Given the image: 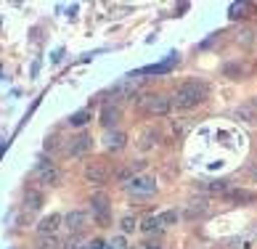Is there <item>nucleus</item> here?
Masks as SVG:
<instances>
[{
	"label": "nucleus",
	"mask_w": 257,
	"mask_h": 249,
	"mask_svg": "<svg viewBox=\"0 0 257 249\" xmlns=\"http://www.w3.org/2000/svg\"><path fill=\"white\" fill-rule=\"evenodd\" d=\"M207 93H209V90H207L204 82L191 80V82H183V85L175 90L173 103H175V109H194V106H199V103L207 101Z\"/></svg>",
	"instance_id": "obj_1"
},
{
	"label": "nucleus",
	"mask_w": 257,
	"mask_h": 249,
	"mask_svg": "<svg viewBox=\"0 0 257 249\" xmlns=\"http://www.w3.org/2000/svg\"><path fill=\"white\" fill-rule=\"evenodd\" d=\"M170 106H173V98H167V95H146L144 101V111L151 114V117H165V114L170 111Z\"/></svg>",
	"instance_id": "obj_2"
},
{
	"label": "nucleus",
	"mask_w": 257,
	"mask_h": 249,
	"mask_svg": "<svg viewBox=\"0 0 257 249\" xmlns=\"http://www.w3.org/2000/svg\"><path fill=\"white\" fill-rule=\"evenodd\" d=\"M90 212L96 215L98 225H109V196L106 194H96L90 199Z\"/></svg>",
	"instance_id": "obj_3"
},
{
	"label": "nucleus",
	"mask_w": 257,
	"mask_h": 249,
	"mask_svg": "<svg viewBox=\"0 0 257 249\" xmlns=\"http://www.w3.org/2000/svg\"><path fill=\"white\" fill-rule=\"evenodd\" d=\"M90 149H93V138H90V133H80V136H74V138L69 141V146H66L69 157H82V154H88Z\"/></svg>",
	"instance_id": "obj_4"
},
{
	"label": "nucleus",
	"mask_w": 257,
	"mask_h": 249,
	"mask_svg": "<svg viewBox=\"0 0 257 249\" xmlns=\"http://www.w3.org/2000/svg\"><path fill=\"white\" fill-rule=\"evenodd\" d=\"M127 191H130V194H154V191H157V180L151 175H138V178H133L127 183Z\"/></svg>",
	"instance_id": "obj_5"
},
{
	"label": "nucleus",
	"mask_w": 257,
	"mask_h": 249,
	"mask_svg": "<svg viewBox=\"0 0 257 249\" xmlns=\"http://www.w3.org/2000/svg\"><path fill=\"white\" fill-rule=\"evenodd\" d=\"M37 180H40V183H48V186H59L61 183V172L56 170L51 162H43V165L37 167Z\"/></svg>",
	"instance_id": "obj_6"
},
{
	"label": "nucleus",
	"mask_w": 257,
	"mask_h": 249,
	"mask_svg": "<svg viewBox=\"0 0 257 249\" xmlns=\"http://www.w3.org/2000/svg\"><path fill=\"white\" fill-rule=\"evenodd\" d=\"M85 180L93 183V186H101V183H106V180H109V170L103 165H98V162H93V165L85 167Z\"/></svg>",
	"instance_id": "obj_7"
},
{
	"label": "nucleus",
	"mask_w": 257,
	"mask_h": 249,
	"mask_svg": "<svg viewBox=\"0 0 257 249\" xmlns=\"http://www.w3.org/2000/svg\"><path fill=\"white\" fill-rule=\"evenodd\" d=\"M138 82H141V77H136V74H130V77L119 80L117 85H111V95H122V98H130L133 90L138 88Z\"/></svg>",
	"instance_id": "obj_8"
},
{
	"label": "nucleus",
	"mask_w": 257,
	"mask_h": 249,
	"mask_svg": "<svg viewBox=\"0 0 257 249\" xmlns=\"http://www.w3.org/2000/svg\"><path fill=\"white\" fill-rule=\"evenodd\" d=\"M125 143H127V136L122 130H106V136H103L106 151H119V149H125Z\"/></svg>",
	"instance_id": "obj_9"
},
{
	"label": "nucleus",
	"mask_w": 257,
	"mask_h": 249,
	"mask_svg": "<svg viewBox=\"0 0 257 249\" xmlns=\"http://www.w3.org/2000/svg\"><path fill=\"white\" fill-rule=\"evenodd\" d=\"M64 223H66V228H69V231H82V225L88 223V212H85V209H72L69 215L64 217Z\"/></svg>",
	"instance_id": "obj_10"
},
{
	"label": "nucleus",
	"mask_w": 257,
	"mask_h": 249,
	"mask_svg": "<svg viewBox=\"0 0 257 249\" xmlns=\"http://www.w3.org/2000/svg\"><path fill=\"white\" fill-rule=\"evenodd\" d=\"M64 223V217L61 215H48V217H43L40 220V225H37V231H40V236H53L56 231H59V225Z\"/></svg>",
	"instance_id": "obj_11"
},
{
	"label": "nucleus",
	"mask_w": 257,
	"mask_h": 249,
	"mask_svg": "<svg viewBox=\"0 0 257 249\" xmlns=\"http://www.w3.org/2000/svg\"><path fill=\"white\" fill-rule=\"evenodd\" d=\"M119 117H122V111H119V106H103V111H101V125L106 130H114L119 125Z\"/></svg>",
	"instance_id": "obj_12"
},
{
	"label": "nucleus",
	"mask_w": 257,
	"mask_h": 249,
	"mask_svg": "<svg viewBox=\"0 0 257 249\" xmlns=\"http://www.w3.org/2000/svg\"><path fill=\"white\" fill-rule=\"evenodd\" d=\"M225 199L228 202H239V204H252V202H257V194L254 191H246V188H236V191H228L225 194Z\"/></svg>",
	"instance_id": "obj_13"
},
{
	"label": "nucleus",
	"mask_w": 257,
	"mask_h": 249,
	"mask_svg": "<svg viewBox=\"0 0 257 249\" xmlns=\"http://www.w3.org/2000/svg\"><path fill=\"white\" fill-rule=\"evenodd\" d=\"M24 204H27V209H40V207H43V191H37V188H27V194H24Z\"/></svg>",
	"instance_id": "obj_14"
},
{
	"label": "nucleus",
	"mask_w": 257,
	"mask_h": 249,
	"mask_svg": "<svg viewBox=\"0 0 257 249\" xmlns=\"http://www.w3.org/2000/svg\"><path fill=\"white\" fill-rule=\"evenodd\" d=\"M207 212V202L204 199H196V202H188V207H186V217L188 220H196V217H202Z\"/></svg>",
	"instance_id": "obj_15"
},
{
	"label": "nucleus",
	"mask_w": 257,
	"mask_h": 249,
	"mask_svg": "<svg viewBox=\"0 0 257 249\" xmlns=\"http://www.w3.org/2000/svg\"><path fill=\"white\" fill-rule=\"evenodd\" d=\"M178 220H180V215L175 212V209H165V212L159 215V223H162V228H165V225H175Z\"/></svg>",
	"instance_id": "obj_16"
},
{
	"label": "nucleus",
	"mask_w": 257,
	"mask_h": 249,
	"mask_svg": "<svg viewBox=\"0 0 257 249\" xmlns=\"http://www.w3.org/2000/svg\"><path fill=\"white\" fill-rule=\"evenodd\" d=\"M90 119V109H82V111H77V114H72L69 117V125H74V128H82L85 122Z\"/></svg>",
	"instance_id": "obj_17"
},
{
	"label": "nucleus",
	"mask_w": 257,
	"mask_h": 249,
	"mask_svg": "<svg viewBox=\"0 0 257 249\" xmlns=\"http://www.w3.org/2000/svg\"><path fill=\"white\" fill-rule=\"evenodd\" d=\"M252 3H233L231 6V19H239V16H246V11H252Z\"/></svg>",
	"instance_id": "obj_18"
},
{
	"label": "nucleus",
	"mask_w": 257,
	"mask_h": 249,
	"mask_svg": "<svg viewBox=\"0 0 257 249\" xmlns=\"http://www.w3.org/2000/svg\"><path fill=\"white\" fill-rule=\"evenodd\" d=\"M141 228H144L146 233H154V231H162L159 215H154V217H146V220H144V225H141Z\"/></svg>",
	"instance_id": "obj_19"
},
{
	"label": "nucleus",
	"mask_w": 257,
	"mask_h": 249,
	"mask_svg": "<svg viewBox=\"0 0 257 249\" xmlns=\"http://www.w3.org/2000/svg\"><path fill=\"white\" fill-rule=\"evenodd\" d=\"M136 225H138L136 215H125V217L119 220V228H122V233H130V231H136Z\"/></svg>",
	"instance_id": "obj_20"
},
{
	"label": "nucleus",
	"mask_w": 257,
	"mask_h": 249,
	"mask_svg": "<svg viewBox=\"0 0 257 249\" xmlns=\"http://www.w3.org/2000/svg\"><path fill=\"white\" fill-rule=\"evenodd\" d=\"M40 249H61V241H59L56 236H43Z\"/></svg>",
	"instance_id": "obj_21"
},
{
	"label": "nucleus",
	"mask_w": 257,
	"mask_h": 249,
	"mask_svg": "<svg viewBox=\"0 0 257 249\" xmlns=\"http://www.w3.org/2000/svg\"><path fill=\"white\" fill-rule=\"evenodd\" d=\"M151 138L157 141L159 133H157V130H146V133H144V141H141V149H151Z\"/></svg>",
	"instance_id": "obj_22"
},
{
	"label": "nucleus",
	"mask_w": 257,
	"mask_h": 249,
	"mask_svg": "<svg viewBox=\"0 0 257 249\" xmlns=\"http://www.w3.org/2000/svg\"><path fill=\"white\" fill-rule=\"evenodd\" d=\"M207 191H217V194H228L225 180H217V183H207Z\"/></svg>",
	"instance_id": "obj_23"
},
{
	"label": "nucleus",
	"mask_w": 257,
	"mask_h": 249,
	"mask_svg": "<svg viewBox=\"0 0 257 249\" xmlns=\"http://www.w3.org/2000/svg\"><path fill=\"white\" fill-rule=\"evenodd\" d=\"M236 117H244L246 122H249L252 119V109H239V111H236Z\"/></svg>",
	"instance_id": "obj_24"
},
{
	"label": "nucleus",
	"mask_w": 257,
	"mask_h": 249,
	"mask_svg": "<svg viewBox=\"0 0 257 249\" xmlns=\"http://www.w3.org/2000/svg\"><path fill=\"white\" fill-rule=\"evenodd\" d=\"M111 246H114V249H125V238H114Z\"/></svg>",
	"instance_id": "obj_25"
},
{
	"label": "nucleus",
	"mask_w": 257,
	"mask_h": 249,
	"mask_svg": "<svg viewBox=\"0 0 257 249\" xmlns=\"http://www.w3.org/2000/svg\"><path fill=\"white\" fill-rule=\"evenodd\" d=\"M144 249H162V246H159V241H146Z\"/></svg>",
	"instance_id": "obj_26"
},
{
	"label": "nucleus",
	"mask_w": 257,
	"mask_h": 249,
	"mask_svg": "<svg viewBox=\"0 0 257 249\" xmlns=\"http://www.w3.org/2000/svg\"><path fill=\"white\" fill-rule=\"evenodd\" d=\"M252 178L257 180V167H252Z\"/></svg>",
	"instance_id": "obj_27"
}]
</instances>
